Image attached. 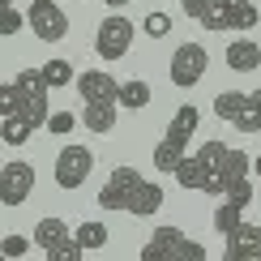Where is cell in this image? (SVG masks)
I'll use <instances>...</instances> for the list:
<instances>
[{"instance_id": "20", "label": "cell", "mask_w": 261, "mask_h": 261, "mask_svg": "<svg viewBox=\"0 0 261 261\" xmlns=\"http://www.w3.org/2000/svg\"><path fill=\"white\" fill-rule=\"evenodd\" d=\"M43 77H47V86H51V90H64L69 82H77V73H73V64H69V60L51 56L47 64H43Z\"/></svg>"}, {"instance_id": "22", "label": "cell", "mask_w": 261, "mask_h": 261, "mask_svg": "<svg viewBox=\"0 0 261 261\" xmlns=\"http://www.w3.org/2000/svg\"><path fill=\"white\" fill-rule=\"evenodd\" d=\"M73 236L82 240V248H86V253H90V248H103V244H107V227H103V223H77V231H73Z\"/></svg>"}, {"instance_id": "7", "label": "cell", "mask_w": 261, "mask_h": 261, "mask_svg": "<svg viewBox=\"0 0 261 261\" xmlns=\"http://www.w3.org/2000/svg\"><path fill=\"white\" fill-rule=\"evenodd\" d=\"M26 21H30V30H35L43 43H60L64 35H69V17H64V9L56 5V0H30Z\"/></svg>"}, {"instance_id": "29", "label": "cell", "mask_w": 261, "mask_h": 261, "mask_svg": "<svg viewBox=\"0 0 261 261\" xmlns=\"http://www.w3.org/2000/svg\"><path fill=\"white\" fill-rule=\"evenodd\" d=\"M21 26H30V21H26V13H17L13 5H5V17H0V35H17Z\"/></svg>"}, {"instance_id": "33", "label": "cell", "mask_w": 261, "mask_h": 261, "mask_svg": "<svg viewBox=\"0 0 261 261\" xmlns=\"http://www.w3.org/2000/svg\"><path fill=\"white\" fill-rule=\"evenodd\" d=\"M253 103H257V116H261V90H253Z\"/></svg>"}, {"instance_id": "34", "label": "cell", "mask_w": 261, "mask_h": 261, "mask_svg": "<svg viewBox=\"0 0 261 261\" xmlns=\"http://www.w3.org/2000/svg\"><path fill=\"white\" fill-rule=\"evenodd\" d=\"M107 5H112V9H124V5H128V0H107Z\"/></svg>"}, {"instance_id": "8", "label": "cell", "mask_w": 261, "mask_h": 261, "mask_svg": "<svg viewBox=\"0 0 261 261\" xmlns=\"http://www.w3.org/2000/svg\"><path fill=\"white\" fill-rule=\"evenodd\" d=\"M30 193H35V167H30L26 159H9L5 167H0V201L21 205Z\"/></svg>"}, {"instance_id": "24", "label": "cell", "mask_w": 261, "mask_h": 261, "mask_svg": "<svg viewBox=\"0 0 261 261\" xmlns=\"http://www.w3.org/2000/svg\"><path fill=\"white\" fill-rule=\"evenodd\" d=\"M30 244H35V240H26V236H5V240H0V257H5V261H17V257L30 253Z\"/></svg>"}, {"instance_id": "11", "label": "cell", "mask_w": 261, "mask_h": 261, "mask_svg": "<svg viewBox=\"0 0 261 261\" xmlns=\"http://www.w3.org/2000/svg\"><path fill=\"white\" fill-rule=\"evenodd\" d=\"M227 261H261V227L257 223H240L227 231V248H223Z\"/></svg>"}, {"instance_id": "15", "label": "cell", "mask_w": 261, "mask_h": 261, "mask_svg": "<svg viewBox=\"0 0 261 261\" xmlns=\"http://www.w3.org/2000/svg\"><path fill=\"white\" fill-rule=\"evenodd\" d=\"M116 107H120V103H86L82 107V124L90 128V133L107 137L116 128Z\"/></svg>"}, {"instance_id": "10", "label": "cell", "mask_w": 261, "mask_h": 261, "mask_svg": "<svg viewBox=\"0 0 261 261\" xmlns=\"http://www.w3.org/2000/svg\"><path fill=\"white\" fill-rule=\"evenodd\" d=\"M77 94L82 103H120V82L103 69H86L77 73Z\"/></svg>"}, {"instance_id": "32", "label": "cell", "mask_w": 261, "mask_h": 261, "mask_svg": "<svg viewBox=\"0 0 261 261\" xmlns=\"http://www.w3.org/2000/svg\"><path fill=\"white\" fill-rule=\"evenodd\" d=\"M253 171H257V176H261V154H253Z\"/></svg>"}, {"instance_id": "23", "label": "cell", "mask_w": 261, "mask_h": 261, "mask_svg": "<svg viewBox=\"0 0 261 261\" xmlns=\"http://www.w3.org/2000/svg\"><path fill=\"white\" fill-rule=\"evenodd\" d=\"M248 171H253V154L231 150V159H227V167H223V180H244ZM223 189H227V184H223Z\"/></svg>"}, {"instance_id": "12", "label": "cell", "mask_w": 261, "mask_h": 261, "mask_svg": "<svg viewBox=\"0 0 261 261\" xmlns=\"http://www.w3.org/2000/svg\"><path fill=\"white\" fill-rule=\"evenodd\" d=\"M227 69L231 73H253V69H261V47L253 39H236V43H227Z\"/></svg>"}, {"instance_id": "27", "label": "cell", "mask_w": 261, "mask_h": 261, "mask_svg": "<svg viewBox=\"0 0 261 261\" xmlns=\"http://www.w3.org/2000/svg\"><path fill=\"white\" fill-rule=\"evenodd\" d=\"M223 197H231V201H240V205H248V201H253V184H248V176H244V180H227Z\"/></svg>"}, {"instance_id": "26", "label": "cell", "mask_w": 261, "mask_h": 261, "mask_svg": "<svg viewBox=\"0 0 261 261\" xmlns=\"http://www.w3.org/2000/svg\"><path fill=\"white\" fill-rule=\"evenodd\" d=\"M82 253H86L82 240H77V236H69L60 248H51V253H47V261H82Z\"/></svg>"}, {"instance_id": "25", "label": "cell", "mask_w": 261, "mask_h": 261, "mask_svg": "<svg viewBox=\"0 0 261 261\" xmlns=\"http://www.w3.org/2000/svg\"><path fill=\"white\" fill-rule=\"evenodd\" d=\"M77 124H82V120H77L73 112H51V116H47V124H43V128H51L56 137H69V133H73Z\"/></svg>"}, {"instance_id": "21", "label": "cell", "mask_w": 261, "mask_h": 261, "mask_svg": "<svg viewBox=\"0 0 261 261\" xmlns=\"http://www.w3.org/2000/svg\"><path fill=\"white\" fill-rule=\"evenodd\" d=\"M244 210H248V205H240V201H231V197H227L219 210H214V227H219V231L227 236L231 227H240V223H244Z\"/></svg>"}, {"instance_id": "31", "label": "cell", "mask_w": 261, "mask_h": 261, "mask_svg": "<svg viewBox=\"0 0 261 261\" xmlns=\"http://www.w3.org/2000/svg\"><path fill=\"white\" fill-rule=\"evenodd\" d=\"M223 9H240V5H253V0H219Z\"/></svg>"}, {"instance_id": "17", "label": "cell", "mask_w": 261, "mask_h": 261, "mask_svg": "<svg viewBox=\"0 0 261 261\" xmlns=\"http://www.w3.org/2000/svg\"><path fill=\"white\" fill-rule=\"evenodd\" d=\"M35 120L30 116H21V112H13V116H5V124H0V137H5V146H26L30 137H35Z\"/></svg>"}, {"instance_id": "16", "label": "cell", "mask_w": 261, "mask_h": 261, "mask_svg": "<svg viewBox=\"0 0 261 261\" xmlns=\"http://www.w3.org/2000/svg\"><path fill=\"white\" fill-rule=\"evenodd\" d=\"M180 9H184V17H193L205 30H219V21H223V5L219 0H180Z\"/></svg>"}, {"instance_id": "13", "label": "cell", "mask_w": 261, "mask_h": 261, "mask_svg": "<svg viewBox=\"0 0 261 261\" xmlns=\"http://www.w3.org/2000/svg\"><path fill=\"white\" fill-rule=\"evenodd\" d=\"M64 240H69V223H64V219L47 214V219H39V223H35V248L51 253V248H60Z\"/></svg>"}, {"instance_id": "19", "label": "cell", "mask_w": 261, "mask_h": 261, "mask_svg": "<svg viewBox=\"0 0 261 261\" xmlns=\"http://www.w3.org/2000/svg\"><path fill=\"white\" fill-rule=\"evenodd\" d=\"M197 154L210 163V171H219V176H223L227 159H231V146H227V141H219V137H210V141H201V146H197ZM223 184H227V180H223Z\"/></svg>"}, {"instance_id": "3", "label": "cell", "mask_w": 261, "mask_h": 261, "mask_svg": "<svg viewBox=\"0 0 261 261\" xmlns=\"http://www.w3.org/2000/svg\"><path fill=\"white\" fill-rule=\"evenodd\" d=\"M201 257L205 244L184 236L180 227H154V236L141 244V261H201Z\"/></svg>"}, {"instance_id": "2", "label": "cell", "mask_w": 261, "mask_h": 261, "mask_svg": "<svg viewBox=\"0 0 261 261\" xmlns=\"http://www.w3.org/2000/svg\"><path fill=\"white\" fill-rule=\"evenodd\" d=\"M197 120H201V112H197L193 103H184L180 112L171 116L167 133H163V141L154 146V171L176 176V167H180V159H184V146H189V137L197 133Z\"/></svg>"}, {"instance_id": "6", "label": "cell", "mask_w": 261, "mask_h": 261, "mask_svg": "<svg viewBox=\"0 0 261 261\" xmlns=\"http://www.w3.org/2000/svg\"><path fill=\"white\" fill-rule=\"evenodd\" d=\"M90 171H94V154H90V146H64L60 154H56V167H51V176H56L60 189H82L86 180H90Z\"/></svg>"}, {"instance_id": "30", "label": "cell", "mask_w": 261, "mask_h": 261, "mask_svg": "<svg viewBox=\"0 0 261 261\" xmlns=\"http://www.w3.org/2000/svg\"><path fill=\"white\" fill-rule=\"evenodd\" d=\"M0 112H5V116H13V112H17V86H13V82L0 86Z\"/></svg>"}, {"instance_id": "4", "label": "cell", "mask_w": 261, "mask_h": 261, "mask_svg": "<svg viewBox=\"0 0 261 261\" xmlns=\"http://www.w3.org/2000/svg\"><path fill=\"white\" fill-rule=\"evenodd\" d=\"M13 86H17V112L21 116H30L35 124H47V94H51V86H47V77H43V69H21L17 77H13Z\"/></svg>"}, {"instance_id": "28", "label": "cell", "mask_w": 261, "mask_h": 261, "mask_svg": "<svg viewBox=\"0 0 261 261\" xmlns=\"http://www.w3.org/2000/svg\"><path fill=\"white\" fill-rule=\"evenodd\" d=\"M141 30H146L150 39H163V35L171 30V17H167V13H146V21H141Z\"/></svg>"}, {"instance_id": "5", "label": "cell", "mask_w": 261, "mask_h": 261, "mask_svg": "<svg viewBox=\"0 0 261 261\" xmlns=\"http://www.w3.org/2000/svg\"><path fill=\"white\" fill-rule=\"evenodd\" d=\"M133 21L124 13H112L99 21V30H94V51H99L103 60H124L128 56V43H133Z\"/></svg>"}, {"instance_id": "18", "label": "cell", "mask_w": 261, "mask_h": 261, "mask_svg": "<svg viewBox=\"0 0 261 261\" xmlns=\"http://www.w3.org/2000/svg\"><path fill=\"white\" fill-rule=\"evenodd\" d=\"M120 103H124V107H133V112L150 107V82H141V77L120 82Z\"/></svg>"}, {"instance_id": "1", "label": "cell", "mask_w": 261, "mask_h": 261, "mask_svg": "<svg viewBox=\"0 0 261 261\" xmlns=\"http://www.w3.org/2000/svg\"><path fill=\"white\" fill-rule=\"evenodd\" d=\"M94 197H99L103 210L137 214V219H150V214L163 210V189H159L154 180H146L141 171H133V167H116Z\"/></svg>"}, {"instance_id": "9", "label": "cell", "mask_w": 261, "mask_h": 261, "mask_svg": "<svg viewBox=\"0 0 261 261\" xmlns=\"http://www.w3.org/2000/svg\"><path fill=\"white\" fill-rule=\"evenodd\" d=\"M171 82L180 86V90H189V86H197L205 77V47L201 43H180L176 51H171Z\"/></svg>"}, {"instance_id": "14", "label": "cell", "mask_w": 261, "mask_h": 261, "mask_svg": "<svg viewBox=\"0 0 261 261\" xmlns=\"http://www.w3.org/2000/svg\"><path fill=\"white\" fill-rule=\"evenodd\" d=\"M248 107H253V94H240V90H223L219 99H214V116H219V120H227V124H240Z\"/></svg>"}]
</instances>
